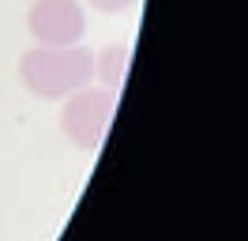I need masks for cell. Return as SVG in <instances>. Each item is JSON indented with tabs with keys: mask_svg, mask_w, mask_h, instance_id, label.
<instances>
[{
	"mask_svg": "<svg viewBox=\"0 0 248 241\" xmlns=\"http://www.w3.org/2000/svg\"><path fill=\"white\" fill-rule=\"evenodd\" d=\"M27 27L38 45H79L87 34V12L79 0H34Z\"/></svg>",
	"mask_w": 248,
	"mask_h": 241,
	"instance_id": "3",
	"label": "cell"
},
{
	"mask_svg": "<svg viewBox=\"0 0 248 241\" xmlns=\"http://www.w3.org/2000/svg\"><path fill=\"white\" fill-rule=\"evenodd\" d=\"M113 113H117V90L109 87H79L76 94L64 98L61 109V132L83 151H98L109 136V124H113Z\"/></svg>",
	"mask_w": 248,
	"mask_h": 241,
	"instance_id": "2",
	"label": "cell"
},
{
	"mask_svg": "<svg viewBox=\"0 0 248 241\" xmlns=\"http://www.w3.org/2000/svg\"><path fill=\"white\" fill-rule=\"evenodd\" d=\"M94 75L102 79V87L117 90L128 75V49L124 45H106L98 57H94Z\"/></svg>",
	"mask_w": 248,
	"mask_h": 241,
	"instance_id": "4",
	"label": "cell"
},
{
	"mask_svg": "<svg viewBox=\"0 0 248 241\" xmlns=\"http://www.w3.org/2000/svg\"><path fill=\"white\" fill-rule=\"evenodd\" d=\"M19 75L31 94L64 102L94 79V53L83 45H34L19 60Z\"/></svg>",
	"mask_w": 248,
	"mask_h": 241,
	"instance_id": "1",
	"label": "cell"
},
{
	"mask_svg": "<svg viewBox=\"0 0 248 241\" xmlns=\"http://www.w3.org/2000/svg\"><path fill=\"white\" fill-rule=\"evenodd\" d=\"M94 12H106V15H117V12H128L136 0H87Z\"/></svg>",
	"mask_w": 248,
	"mask_h": 241,
	"instance_id": "5",
	"label": "cell"
}]
</instances>
